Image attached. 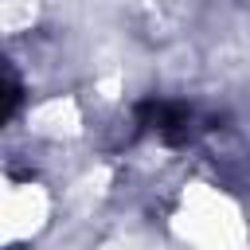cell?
<instances>
[{
	"instance_id": "277c9868",
	"label": "cell",
	"mask_w": 250,
	"mask_h": 250,
	"mask_svg": "<svg viewBox=\"0 0 250 250\" xmlns=\"http://www.w3.org/2000/svg\"><path fill=\"white\" fill-rule=\"evenodd\" d=\"M35 8H39V0H0V23H4V31H23L35 20Z\"/></svg>"
},
{
	"instance_id": "6da1fadb",
	"label": "cell",
	"mask_w": 250,
	"mask_h": 250,
	"mask_svg": "<svg viewBox=\"0 0 250 250\" xmlns=\"http://www.w3.org/2000/svg\"><path fill=\"white\" fill-rule=\"evenodd\" d=\"M172 230L191 242L195 250H242L246 246V223L242 211L207 184H191L180 195V211L172 219Z\"/></svg>"
},
{
	"instance_id": "7a4b0ae2",
	"label": "cell",
	"mask_w": 250,
	"mask_h": 250,
	"mask_svg": "<svg viewBox=\"0 0 250 250\" xmlns=\"http://www.w3.org/2000/svg\"><path fill=\"white\" fill-rule=\"evenodd\" d=\"M47 211H51V199H47V191L39 184H12V188H4V199H0V238L4 242L31 238L47 223Z\"/></svg>"
},
{
	"instance_id": "3957f363",
	"label": "cell",
	"mask_w": 250,
	"mask_h": 250,
	"mask_svg": "<svg viewBox=\"0 0 250 250\" xmlns=\"http://www.w3.org/2000/svg\"><path fill=\"white\" fill-rule=\"evenodd\" d=\"M78 125H82V113H78L74 98H51L31 113V129L43 137H70V133H78Z\"/></svg>"
}]
</instances>
